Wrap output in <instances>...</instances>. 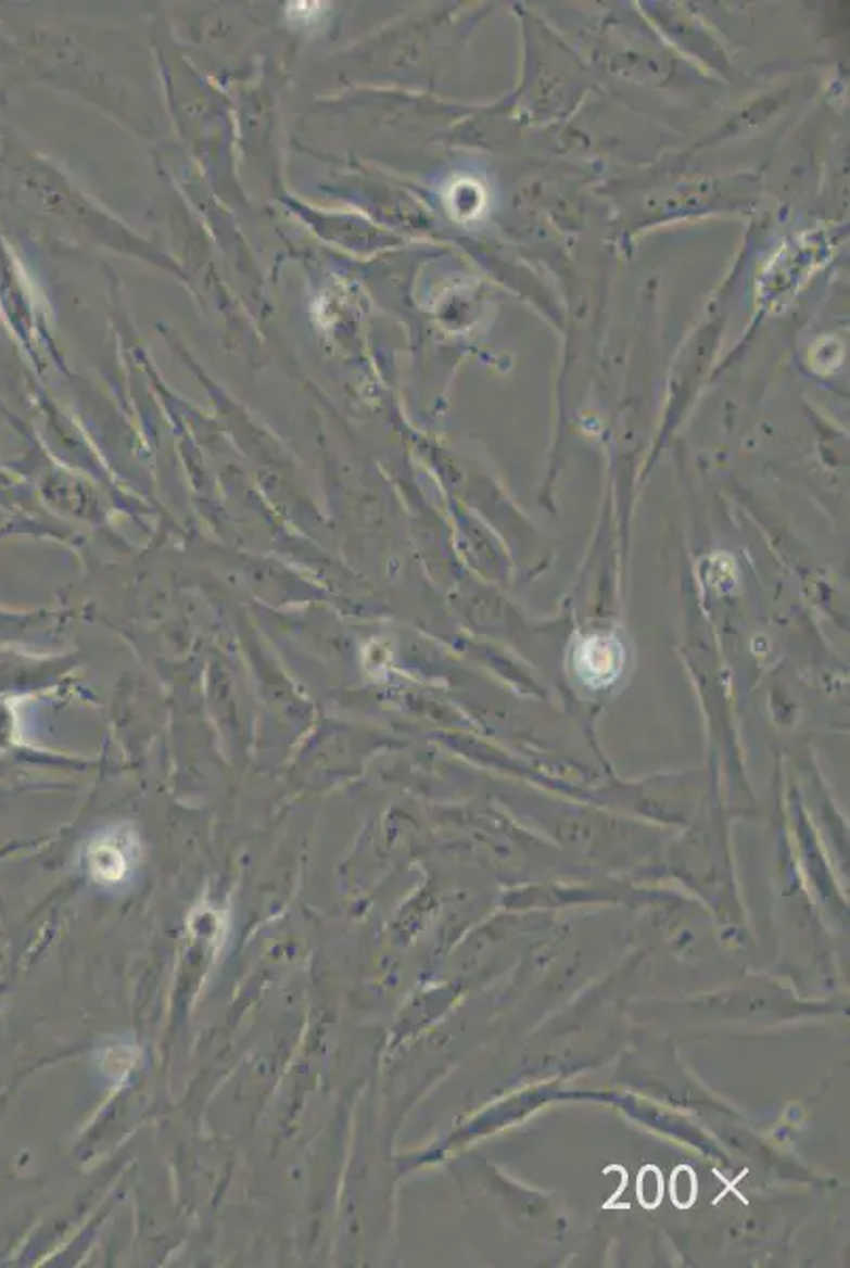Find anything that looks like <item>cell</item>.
<instances>
[{
  "label": "cell",
  "instance_id": "1",
  "mask_svg": "<svg viewBox=\"0 0 850 1268\" xmlns=\"http://www.w3.org/2000/svg\"><path fill=\"white\" fill-rule=\"evenodd\" d=\"M136 854L138 852L131 835L104 833L102 837L91 839L87 848V867L100 886L115 888L125 884L134 873L131 870L138 863Z\"/></svg>",
  "mask_w": 850,
  "mask_h": 1268
},
{
  "label": "cell",
  "instance_id": "2",
  "mask_svg": "<svg viewBox=\"0 0 850 1268\" xmlns=\"http://www.w3.org/2000/svg\"><path fill=\"white\" fill-rule=\"evenodd\" d=\"M624 647L611 634H595L580 643L575 651V671L588 687H608L624 671Z\"/></svg>",
  "mask_w": 850,
  "mask_h": 1268
},
{
  "label": "cell",
  "instance_id": "3",
  "mask_svg": "<svg viewBox=\"0 0 850 1268\" xmlns=\"http://www.w3.org/2000/svg\"><path fill=\"white\" fill-rule=\"evenodd\" d=\"M662 1190H664V1187H662V1174H660V1169L654 1167V1165L644 1167L642 1174H639V1180H637L639 1203L644 1207H648V1209L658 1207V1203L662 1201Z\"/></svg>",
  "mask_w": 850,
  "mask_h": 1268
},
{
  "label": "cell",
  "instance_id": "4",
  "mask_svg": "<svg viewBox=\"0 0 850 1268\" xmlns=\"http://www.w3.org/2000/svg\"><path fill=\"white\" fill-rule=\"evenodd\" d=\"M696 1189H698L696 1176H694V1171L689 1169L688 1165H682V1167H677L673 1171V1178H671V1196H673V1203L677 1207L688 1209L689 1205L696 1201Z\"/></svg>",
  "mask_w": 850,
  "mask_h": 1268
}]
</instances>
